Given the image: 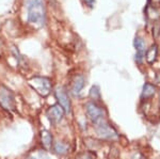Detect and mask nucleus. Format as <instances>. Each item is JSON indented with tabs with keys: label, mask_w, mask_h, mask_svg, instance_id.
<instances>
[{
	"label": "nucleus",
	"mask_w": 160,
	"mask_h": 159,
	"mask_svg": "<svg viewBox=\"0 0 160 159\" xmlns=\"http://www.w3.org/2000/svg\"><path fill=\"white\" fill-rule=\"evenodd\" d=\"M41 140H42V144L46 150H49L52 147L53 142H52V136L48 130H42L41 132Z\"/></svg>",
	"instance_id": "obj_12"
},
{
	"label": "nucleus",
	"mask_w": 160,
	"mask_h": 159,
	"mask_svg": "<svg viewBox=\"0 0 160 159\" xmlns=\"http://www.w3.org/2000/svg\"><path fill=\"white\" fill-rule=\"evenodd\" d=\"M64 114H65V112H64L63 108H62L59 104L51 106L50 108L47 110V113H46L51 124H55V125L59 124V123L62 121Z\"/></svg>",
	"instance_id": "obj_7"
},
{
	"label": "nucleus",
	"mask_w": 160,
	"mask_h": 159,
	"mask_svg": "<svg viewBox=\"0 0 160 159\" xmlns=\"http://www.w3.org/2000/svg\"><path fill=\"white\" fill-rule=\"evenodd\" d=\"M56 98L58 101V104L63 108L65 113H71L72 111V104L69 101V97L68 95V92L65 91V89L63 87H58L55 91Z\"/></svg>",
	"instance_id": "obj_6"
},
{
	"label": "nucleus",
	"mask_w": 160,
	"mask_h": 159,
	"mask_svg": "<svg viewBox=\"0 0 160 159\" xmlns=\"http://www.w3.org/2000/svg\"><path fill=\"white\" fill-rule=\"evenodd\" d=\"M76 159H94V158H93V156L91 155V154L82 153V154H80V155L77 156Z\"/></svg>",
	"instance_id": "obj_15"
},
{
	"label": "nucleus",
	"mask_w": 160,
	"mask_h": 159,
	"mask_svg": "<svg viewBox=\"0 0 160 159\" xmlns=\"http://www.w3.org/2000/svg\"><path fill=\"white\" fill-rule=\"evenodd\" d=\"M156 86L153 83L146 82L143 86V90H142L141 93V98L142 101H148L156 94Z\"/></svg>",
	"instance_id": "obj_10"
},
{
	"label": "nucleus",
	"mask_w": 160,
	"mask_h": 159,
	"mask_svg": "<svg viewBox=\"0 0 160 159\" xmlns=\"http://www.w3.org/2000/svg\"><path fill=\"white\" fill-rule=\"evenodd\" d=\"M30 87L41 96L45 97L51 92V80L47 77L35 76L29 80Z\"/></svg>",
	"instance_id": "obj_2"
},
{
	"label": "nucleus",
	"mask_w": 160,
	"mask_h": 159,
	"mask_svg": "<svg viewBox=\"0 0 160 159\" xmlns=\"http://www.w3.org/2000/svg\"><path fill=\"white\" fill-rule=\"evenodd\" d=\"M95 132H96L97 136L102 139L105 140H117L118 138V132L114 129L106 120H102V121L95 123Z\"/></svg>",
	"instance_id": "obj_3"
},
{
	"label": "nucleus",
	"mask_w": 160,
	"mask_h": 159,
	"mask_svg": "<svg viewBox=\"0 0 160 159\" xmlns=\"http://www.w3.org/2000/svg\"><path fill=\"white\" fill-rule=\"evenodd\" d=\"M26 159H51V158L45 151L37 150V151L31 152L29 155L26 157Z\"/></svg>",
	"instance_id": "obj_14"
},
{
	"label": "nucleus",
	"mask_w": 160,
	"mask_h": 159,
	"mask_svg": "<svg viewBox=\"0 0 160 159\" xmlns=\"http://www.w3.org/2000/svg\"><path fill=\"white\" fill-rule=\"evenodd\" d=\"M84 2H86V4L89 7H93V6H94V3H95V0H84Z\"/></svg>",
	"instance_id": "obj_16"
},
{
	"label": "nucleus",
	"mask_w": 160,
	"mask_h": 159,
	"mask_svg": "<svg viewBox=\"0 0 160 159\" xmlns=\"http://www.w3.org/2000/svg\"><path fill=\"white\" fill-rule=\"evenodd\" d=\"M84 80L83 76L82 75H77L75 76L74 80L72 81V86H71V93L73 94L74 96H77L78 94L81 92V90L83 89L84 87Z\"/></svg>",
	"instance_id": "obj_9"
},
{
	"label": "nucleus",
	"mask_w": 160,
	"mask_h": 159,
	"mask_svg": "<svg viewBox=\"0 0 160 159\" xmlns=\"http://www.w3.org/2000/svg\"><path fill=\"white\" fill-rule=\"evenodd\" d=\"M27 9V22L40 28L45 25L46 9L44 0H25Z\"/></svg>",
	"instance_id": "obj_1"
},
{
	"label": "nucleus",
	"mask_w": 160,
	"mask_h": 159,
	"mask_svg": "<svg viewBox=\"0 0 160 159\" xmlns=\"http://www.w3.org/2000/svg\"><path fill=\"white\" fill-rule=\"evenodd\" d=\"M133 46L136 48V61L138 63H142L145 58V50H146V45L144 40L140 37L135 38L133 42Z\"/></svg>",
	"instance_id": "obj_8"
},
{
	"label": "nucleus",
	"mask_w": 160,
	"mask_h": 159,
	"mask_svg": "<svg viewBox=\"0 0 160 159\" xmlns=\"http://www.w3.org/2000/svg\"><path fill=\"white\" fill-rule=\"evenodd\" d=\"M157 56H158V46H157V44H153L148 50H146V53H145L146 62L149 64H153L155 61H156Z\"/></svg>",
	"instance_id": "obj_11"
},
{
	"label": "nucleus",
	"mask_w": 160,
	"mask_h": 159,
	"mask_svg": "<svg viewBox=\"0 0 160 159\" xmlns=\"http://www.w3.org/2000/svg\"><path fill=\"white\" fill-rule=\"evenodd\" d=\"M53 151L58 155H66L69 152V145L68 143H64L62 141H57L52 144Z\"/></svg>",
	"instance_id": "obj_13"
},
{
	"label": "nucleus",
	"mask_w": 160,
	"mask_h": 159,
	"mask_svg": "<svg viewBox=\"0 0 160 159\" xmlns=\"http://www.w3.org/2000/svg\"><path fill=\"white\" fill-rule=\"evenodd\" d=\"M86 111L89 119L93 122V124L102 121L105 119L104 109L94 102H90L86 105Z\"/></svg>",
	"instance_id": "obj_4"
},
{
	"label": "nucleus",
	"mask_w": 160,
	"mask_h": 159,
	"mask_svg": "<svg viewBox=\"0 0 160 159\" xmlns=\"http://www.w3.org/2000/svg\"><path fill=\"white\" fill-rule=\"evenodd\" d=\"M0 105L8 111H12L15 108L14 95L6 87L0 88Z\"/></svg>",
	"instance_id": "obj_5"
}]
</instances>
